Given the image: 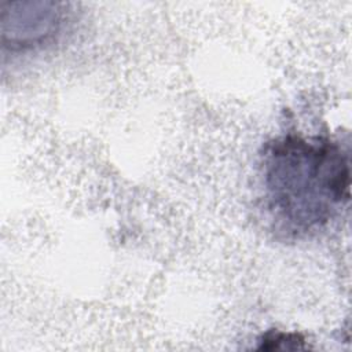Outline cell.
Masks as SVG:
<instances>
[{
	"instance_id": "obj_3",
	"label": "cell",
	"mask_w": 352,
	"mask_h": 352,
	"mask_svg": "<svg viewBox=\"0 0 352 352\" xmlns=\"http://www.w3.org/2000/svg\"><path fill=\"white\" fill-rule=\"evenodd\" d=\"M257 349H300L304 348V337L298 333H286L278 330H268L258 340Z\"/></svg>"
},
{
	"instance_id": "obj_1",
	"label": "cell",
	"mask_w": 352,
	"mask_h": 352,
	"mask_svg": "<svg viewBox=\"0 0 352 352\" xmlns=\"http://www.w3.org/2000/svg\"><path fill=\"white\" fill-rule=\"evenodd\" d=\"M260 168L264 208L282 236L319 232L349 202V155L331 139L276 138L265 144Z\"/></svg>"
},
{
	"instance_id": "obj_2",
	"label": "cell",
	"mask_w": 352,
	"mask_h": 352,
	"mask_svg": "<svg viewBox=\"0 0 352 352\" xmlns=\"http://www.w3.org/2000/svg\"><path fill=\"white\" fill-rule=\"evenodd\" d=\"M56 3L6 1L0 4L1 40L11 50L43 45L58 33L63 12Z\"/></svg>"
}]
</instances>
